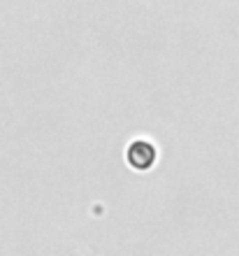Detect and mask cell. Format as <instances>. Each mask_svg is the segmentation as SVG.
<instances>
[{"mask_svg": "<svg viewBox=\"0 0 239 256\" xmlns=\"http://www.w3.org/2000/svg\"><path fill=\"white\" fill-rule=\"evenodd\" d=\"M128 163L135 170H149L156 163V147L146 140H135L128 147Z\"/></svg>", "mask_w": 239, "mask_h": 256, "instance_id": "6da1fadb", "label": "cell"}]
</instances>
